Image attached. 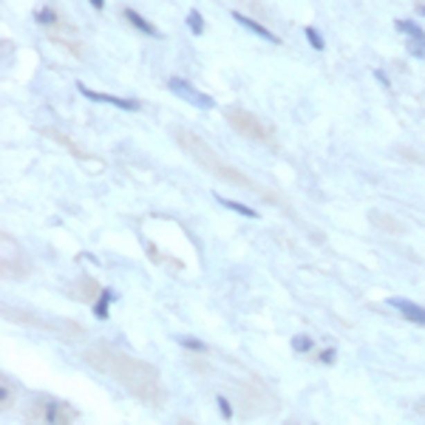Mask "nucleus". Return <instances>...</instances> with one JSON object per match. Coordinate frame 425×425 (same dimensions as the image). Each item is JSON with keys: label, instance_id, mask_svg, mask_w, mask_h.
<instances>
[{"label": "nucleus", "instance_id": "1", "mask_svg": "<svg viewBox=\"0 0 425 425\" xmlns=\"http://www.w3.org/2000/svg\"><path fill=\"white\" fill-rule=\"evenodd\" d=\"M168 91H170V94H176L179 100H185L188 105H193V108H201V111H212V108H216V100H212L210 94H204V91H199L185 77H170L168 80Z\"/></svg>", "mask_w": 425, "mask_h": 425}, {"label": "nucleus", "instance_id": "2", "mask_svg": "<svg viewBox=\"0 0 425 425\" xmlns=\"http://www.w3.org/2000/svg\"><path fill=\"white\" fill-rule=\"evenodd\" d=\"M77 88H80V94H82L85 100H91V102L114 105V108H119V111H139V108H142V102H139V100H125V97L102 94V91H94V88H88V85H82V82H77Z\"/></svg>", "mask_w": 425, "mask_h": 425}, {"label": "nucleus", "instance_id": "3", "mask_svg": "<svg viewBox=\"0 0 425 425\" xmlns=\"http://www.w3.org/2000/svg\"><path fill=\"white\" fill-rule=\"evenodd\" d=\"M230 17H233V20H235L241 28H247V32H250L253 37H261V40H266V43H272V46H278V43H281L275 32H269V28H266L264 23H258V20L247 17V15H241L238 9H233V12H230Z\"/></svg>", "mask_w": 425, "mask_h": 425}, {"label": "nucleus", "instance_id": "4", "mask_svg": "<svg viewBox=\"0 0 425 425\" xmlns=\"http://www.w3.org/2000/svg\"><path fill=\"white\" fill-rule=\"evenodd\" d=\"M388 307H394L406 320H411L417 326H425V309L419 307V303H414L408 298H388Z\"/></svg>", "mask_w": 425, "mask_h": 425}, {"label": "nucleus", "instance_id": "5", "mask_svg": "<svg viewBox=\"0 0 425 425\" xmlns=\"http://www.w3.org/2000/svg\"><path fill=\"white\" fill-rule=\"evenodd\" d=\"M123 15H125V20H128V23L136 28L139 35H147V37H154V40H159V37H162L159 28H156L154 23H150L147 17H142L136 9H128V6H125V9H123Z\"/></svg>", "mask_w": 425, "mask_h": 425}, {"label": "nucleus", "instance_id": "6", "mask_svg": "<svg viewBox=\"0 0 425 425\" xmlns=\"http://www.w3.org/2000/svg\"><path fill=\"white\" fill-rule=\"evenodd\" d=\"M71 419H74V414L66 403L46 400V425H69Z\"/></svg>", "mask_w": 425, "mask_h": 425}, {"label": "nucleus", "instance_id": "7", "mask_svg": "<svg viewBox=\"0 0 425 425\" xmlns=\"http://www.w3.org/2000/svg\"><path fill=\"white\" fill-rule=\"evenodd\" d=\"M114 300H119V295L114 292V289H102V295L97 298V303H94V318L97 320H108V307Z\"/></svg>", "mask_w": 425, "mask_h": 425}, {"label": "nucleus", "instance_id": "8", "mask_svg": "<svg viewBox=\"0 0 425 425\" xmlns=\"http://www.w3.org/2000/svg\"><path fill=\"white\" fill-rule=\"evenodd\" d=\"M394 28H397V32H403L408 40H425L422 26H419V23H414V20H406V17H400V20H394Z\"/></svg>", "mask_w": 425, "mask_h": 425}, {"label": "nucleus", "instance_id": "9", "mask_svg": "<svg viewBox=\"0 0 425 425\" xmlns=\"http://www.w3.org/2000/svg\"><path fill=\"white\" fill-rule=\"evenodd\" d=\"M216 199H219V204H221V207H227V210L238 212V216H244V219H258V212H255L253 207H247V204L233 201V199H224V196H216Z\"/></svg>", "mask_w": 425, "mask_h": 425}, {"label": "nucleus", "instance_id": "10", "mask_svg": "<svg viewBox=\"0 0 425 425\" xmlns=\"http://www.w3.org/2000/svg\"><path fill=\"white\" fill-rule=\"evenodd\" d=\"M303 37H307V43L312 46V51H326V40H323V35L318 32L315 26H307V28H303Z\"/></svg>", "mask_w": 425, "mask_h": 425}, {"label": "nucleus", "instance_id": "11", "mask_svg": "<svg viewBox=\"0 0 425 425\" xmlns=\"http://www.w3.org/2000/svg\"><path fill=\"white\" fill-rule=\"evenodd\" d=\"M185 23H188V28L196 35V37H201L204 35V17H201V12L199 9H190L188 12V17H185Z\"/></svg>", "mask_w": 425, "mask_h": 425}, {"label": "nucleus", "instance_id": "12", "mask_svg": "<svg viewBox=\"0 0 425 425\" xmlns=\"http://www.w3.org/2000/svg\"><path fill=\"white\" fill-rule=\"evenodd\" d=\"M179 341V346H185L188 352H207V343L204 341H199V338H190V335H181V338H176Z\"/></svg>", "mask_w": 425, "mask_h": 425}, {"label": "nucleus", "instance_id": "13", "mask_svg": "<svg viewBox=\"0 0 425 425\" xmlns=\"http://www.w3.org/2000/svg\"><path fill=\"white\" fill-rule=\"evenodd\" d=\"M35 23H40V26H54V23H57V12H54L51 6H43V9L35 12Z\"/></svg>", "mask_w": 425, "mask_h": 425}, {"label": "nucleus", "instance_id": "14", "mask_svg": "<svg viewBox=\"0 0 425 425\" xmlns=\"http://www.w3.org/2000/svg\"><path fill=\"white\" fill-rule=\"evenodd\" d=\"M289 346H292L295 352H309V349H312V338H309V335H295Z\"/></svg>", "mask_w": 425, "mask_h": 425}, {"label": "nucleus", "instance_id": "15", "mask_svg": "<svg viewBox=\"0 0 425 425\" xmlns=\"http://www.w3.org/2000/svg\"><path fill=\"white\" fill-rule=\"evenodd\" d=\"M408 54L414 57V60H425V40H408Z\"/></svg>", "mask_w": 425, "mask_h": 425}, {"label": "nucleus", "instance_id": "16", "mask_svg": "<svg viewBox=\"0 0 425 425\" xmlns=\"http://www.w3.org/2000/svg\"><path fill=\"white\" fill-rule=\"evenodd\" d=\"M216 406H219V411H221V419H233V406L227 403L224 394H216Z\"/></svg>", "mask_w": 425, "mask_h": 425}, {"label": "nucleus", "instance_id": "17", "mask_svg": "<svg viewBox=\"0 0 425 425\" xmlns=\"http://www.w3.org/2000/svg\"><path fill=\"white\" fill-rule=\"evenodd\" d=\"M338 360V352L335 349H326V352H320V363H326V366H332V363Z\"/></svg>", "mask_w": 425, "mask_h": 425}, {"label": "nucleus", "instance_id": "18", "mask_svg": "<svg viewBox=\"0 0 425 425\" xmlns=\"http://www.w3.org/2000/svg\"><path fill=\"white\" fill-rule=\"evenodd\" d=\"M374 77H377V82H380L383 88H391V80L386 77V71H383V69H374Z\"/></svg>", "mask_w": 425, "mask_h": 425}, {"label": "nucleus", "instance_id": "19", "mask_svg": "<svg viewBox=\"0 0 425 425\" xmlns=\"http://www.w3.org/2000/svg\"><path fill=\"white\" fill-rule=\"evenodd\" d=\"M88 3H91V9H97V12L105 9V0H88Z\"/></svg>", "mask_w": 425, "mask_h": 425}, {"label": "nucleus", "instance_id": "20", "mask_svg": "<svg viewBox=\"0 0 425 425\" xmlns=\"http://www.w3.org/2000/svg\"><path fill=\"white\" fill-rule=\"evenodd\" d=\"M417 12H419V17H425V6H419V9H417Z\"/></svg>", "mask_w": 425, "mask_h": 425}]
</instances>
